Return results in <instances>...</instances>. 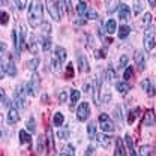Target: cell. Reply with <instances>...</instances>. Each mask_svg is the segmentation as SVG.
Returning <instances> with one entry per match:
<instances>
[{"label":"cell","mask_w":156,"mask_h":156,"mask_svg":"<svg viewBox=\"0 0 156 156\" xmlns=\"http://www.w3.org/2000/svg\"><path fill=\"white\" fill-rule=\"evenodd\" d=\"M44 18V6L41 0H32L30 6H29V12H27V21L32 27H38L42 24Z\"/></svg>","instance_id":"6da1fadb"},{"label":"cell","mask_w":156,"mask_h":156,"mask_svg":"<svg viewBox=\"0 0 156 156\" xmlns=\"http://www.w3.org/2000/svg\"><path fill=\"white\" fill-rule=\"evenodd\" d=\"M29 92L26 90V87H24V84H20L18 87L15 89V96H14V101H15V105H17V108L18 110H24V108H27V95Z\"/></svg>","instance_id":"7a4b0ae2"},{"label":"cell","mask_w":156,"mask_h":156,"mask_svg":"<svg viewBox=\"0 0 156 156\" xmlns=\"http://www.w3.org/2000/svg\"><path fill=\"white\" fill-rule=\"evenodd\" d=\"M26 39H27V29L24 24H20V30H18V42L15 45V53H17V57L20 58L21 51L24 50L26 47Z\"/></svg>","instance_id":"3957f363"},{"label":"cell","mask_w":156,"mask_h":156,"mask_svg":"<svg viewBox=\"0 0 156 156\" xmlns=\"http://www.w3.org/2000/svg\"><path fill=\"white\" fill-rule=\"evenodd\" d=\"M99 128L102 129V132H107V134H111L116 129L114 122L108 117V114H104V113L99 116Z\"/></svg>","instance_id":"277c9868"},{"label":"cell","mask_w":156,"mask_h":156,"mask_svg":"<svg viewBox=\"0 0 156 156\" xmlns=\"http://www.w3.org/2000/svg\"><path fill=\"white\" fill-rule=\"evenodd\" d=\"M39 90H41V78L36 72H33V75L30 77V81L27 84V92L30 96H38Z\"/></svg>","instance_id":"5b68a950"},{"label":"cell","mask_w":156,"mask_h":156,"mask_svg":"<svg viewBox=\"0 0 156 156\" xmlns=\"http://www.w3.org/2000/svg\"><path fill=\"white\" fill-rule=\"evenodd\" d=\"M153 48H155V30L153 27H149L144 32V51L150 53Z\"/></svg>","instance_id":"8992f818"},{"label":"cell","mask_w":156,"mask_h":156,"mask_svg":"<svg viewBox=\"0 0 156 156\" xmlns=\"http://www.w3.org/2000/svg\"><path fill=\"white\" fill-rule=\"evenodd\" d=\"M90 117V105L89 102H81L77 108V120L78 122H87Z\"/></svg>","instance_id":"52a82bcc"},{"label":"cell","mask_w":156,"mask_h":156,"mask_svg":"<svg viewBox=\"0 0 156 156\" xmlns=\"http://www.w3.org/2000/svg\"><path fill=\"white\" fill-rule=\"evenodd\" d=\"M48 11H50V15L54 21H60L62 17V12H60V8H58V0H48Z\"/></svg>","instance_id":"ba28073f"},{"label":"cell","mask_w":156,"mask_h":156,"mask_svg":"<svg viewBox=\"0 0 156 156\" xmlns=\"http://www.w3.org/2000/svg\"><path fill=\"white\" fill-rule=\"evenodd\" d=\"M134 60H135V65L138 66V71L143 72L146 69V51L136 50L135 54H134Z\"/></svg>","instance_id":"9c48e42d"},{"label":"cell","mask_w":156,"mask_h":156,"mask_svg":"<svg viewBox=\"0 0 156 156\" xmlns=\"http://www.w3.org/2000/svg\"><path fill=\"white\" fill-rule=\"evenodd\" d=\"M77 63H78V71H80V72H87V71L90 69L87 57H86L83 53H77Z\"/></svg>","instance_id":"30bf717a"},{"label":"cell","mask_w":156,"mask_h":156,"mask_svg":"<svg viewBox=\"0 0 156 156\" xmlns=\"http://www.w3.org/2000/svg\"><path fill=\"white\" fill-rule=\"evenodd\" d=\"M92 90H93V102L99 107V105H101V98H99V93H101V81H99V78H95V80H93V83H92Z\"/></svg>","instance_id":"8fae6325"},{"label":"cell","mask_w":156,"mask_h":156,"mask_svg":"<svg viewBox=\"0 0 156 156\" xmlns=\"http://www.w3.org/2000/svg\"><path fill=\"white\" fill-rule=\"evenodd\" d=\"M141 87H143V90L146 92V95H149V96H155V93H156L155 86H153V83H152L149 78H146V80L141 81Z\"/></svg>","instance_id":"7c38bea8"},{"label":"cell","mask_w":156,"mask_h":156,"mask_svg":"<svg viewBox=\"0 0 156 156\" xmlns=\"http://www.w3.org/2000/svg\"><path fill=\"white\" fill-rule=\"evenodd\" d=\"M2 66L5 68V72L9 75V77H17V66H15V63L12 62V60H9L6 65H5V60H2Z\"/></svg>","instance_id":"4fadbf2b"},{"label":"cell","mask_w":156,"mask_h":156,"mask_svg":"<svg viewBox=\"0 0 156 156\" xmlns=\"http://www.w3.org/2000/svg\"><path fill=\"white\" fill-rule=\"evenodd\" d=\"M119 17L123 21H128L131 18V8L128 5H125V3H120L119 5Z\"/></svg>","instance_id":"5bb4252c"},{"label":"cell","mask_w":156,"mask_h":156,"mask_svg":"<svg viewBox=\"0 0 156 156\" xmlns=\"http://www.w3.org/2000/svg\"><path fill=\"white\" fill-rule=\"evenodd\" d=\"M18 120H20L18 108H9V111L6 114V122L9 125H15V123H18Z\"/></svg>","instance_id":"9a60e30c"},{"label":"cell","mask_w":156,"mask_h":156,"mask_svg":"<svg viewBox=\"0 0 156 156\" xmlns=\"http://www.w3.org/2000/svg\"><path fill=\"white\" fill-rule=\"evenodd\" d=\"M95 140L98 141V146L102 147V149H108V147L111 146V138L108 135H105V134H99V135H96Z\"/></svg>","instance_id":"2e32d148"},{"label":"cell","mask_w":156,"mask_h":156,"mask_svg":"<svg viewBox=\"0 0 156 156\" xmlns=\"http://www.w3.org/2000/svg\"><path fill=\"white\" fill-rule=\"evenodd\" d=\"M156 122V117H155V113L153 110H147L146 114H144V120H143V125L144 126H153Z\"/></svg>","instance_id":"e0dca14e"},{"label":"cell","mask_w":156,"mask_h":156,"mask_svg":"<svg viewBox=\"0 0 156 156\" xmlns=\"http://www.w3.org/2000/svg\"><path fill=\"white\" fill-rule=\"evenodd\" d=\"M104 77H105V83H107L108 86L114 84V80H116V72H114V69H113V68H107Z\"/></svg>","instance_id":"ac0fdd59"},{"label":"cell","mask_w":156,"mask_h":156,"mask_svg":"<svg viewBox=\"0 0 156 156\" xmlns=\"http://www.w3.org/2000/svg\"><path fill=\"white\" fill-rule=\"evenodd\" d=\"M18 136H20V143L21 144H30L32 143V134H29L26 129H21L18 132Z\"/></svg>","instance_id":"d6986e66"},{"label":"cell","mask_w":156,"mask_h":156,"mask_svg":"<svg viewBox=\"0 0 156 156\" xmlns=\"http://www.w3.org/2000/svg\"><path fill=\"white\" fill-rule=\"evenodd\" d=\"M114 156H126V149L123 147V141L122 138L116 140V150H114Z\"/></svg>","instance_id":"ffe728a7"},{"label":"cell","mask_w":156,"mask_h":156,"mask_svg":"<svg viewBox=\"0 0 156 156\" xmlns=\"http://www.w3.org/2000/svg\"><path fill=\"white\" fill-rule=\"evenodd\" d=\"M123 138H125V143H126V147H128L129 155H131V156H136L135 149H134V141H132V136L129 135V134H126Z\"/></svg>","instance_id":"44dd1931"},{"label":"cell","mask_w":156,"mask_h":156,"mask_svg":"<svg viewBox=\"0 0 156 156\" xmlns=\"http://www.w3.org/2000/svg\"><path fill=\"white\" fill-rule=\"evenodd\" d=\"M87 11H89V6L86 5V2H83V0H80L77 5V12L78 15L81 17V18H86V15H87Z\"/></svg>","instance_id":"7402d4cb"},{"label":"cell","mask_w":156,"mask_h":156,"mask_svg":"<svg viewBox=\"0 0 156 156\" xmlns=\"http://www.w3.org/2000/svg\"><path fill=\"white\" fill-rule=\"evenodd\" d=\"M132 11H134V14H135L136 17L144 11V3H143V0H134V2H132Z\"/></svg>","instance_id":"603a6c76"},{"label":"cell","mask_w":156,"mask_h":156,"mask_svg":"<svg viewBox=\"0 0 156 156\" xmlns=\"http://www.w3.org/2000/svg\"><path fill=\"white\" fill-rule=\"evenodd\" d=\"M54 56L63 63L65 60H66V56H68V53H66V50L63 48V47H56L54 48Z\"/></svg>","instance_id":"cb8c5ba5"},{"label":"cell","mask_w":156,"mask_h":156,"mask_svg":"<svg viewBox=\"0 0 156 156\" xmlns=\"http://www.w3.org/2000/svg\"><path fill=\"white\" fill-rule=\"evenodd\" d=\"M27 42H29V50L32 51V54H38V42H36L35 35H30Z\"/></svg>","instance_id":"d4e9b609"},{"label":"cell","mask_w":156,"mask_h":156,"mask_svg":"<svg viewBox=\"0 0 156 156\" xmlns=\"http://www.w3.org/2000/svg\"><path fill=\"white\" fill-rule=\"evenodd\" d=\"M152 14L150 12H147V14H144V17L141 18V21H140V26L143 27V29H149L150 27V23H152Z\"/></svg>","instance_id":"484cf974"},{"label":"cell","mask_w":156,"mask_h":156,"mask_svg":"<svg viewBox=\"0 0 156 156\" xmlns=\"http://www.w3.org/2000/svg\"><path fill=\"white\" fill-rule=\"evenodd\" d=\"M129 33H131V27H129V26L123 24V26L119 27V38L120 39H126L129 36Z\"/></svg>","instance_id":"4316f807"},{"label":"cell","mask_w":156,"mask_h":156,"mask_svg":"<svg viewBox=\"0 0 156 156\" xmlns=\"http://www.w3.org/2000/svg\"><path fill=\"white\" fill-rule=\"evenodd\" d=\"M60 156H75V149H74V146H72V144H66V146L62 149Z\"/></svg>","instance_id":"83f0119b"},{"label":"cell","mask_w":156,"mask_h":156,"mask_svg":"<svg viewBox=\"0 0 156 156\" xmlns=\"http://www.w3.org/2000/svg\"><path fill=\"white\" fill-rule=\"evenodd\" d=\"M26 128H27V131H29L30 134H35V132H36V122H35V117L33 116L29 117V120H27V123H26Z\"/></svg>","instance_id":"f1b7e54d"},{"label":"cell","mask_w":156,"mask_h":156,"mask_svg":"<svg viewBox=\"0 0 156 156\" xmlns=\"http://www.w3.org/2000/svg\"><path fill=\"white\" fill-rule=\"evenodd\" d=\"M105 30H107V33L113 35V33L117 30V23L114 21V20H108L107 24H105Z\"/></svg>","instance_id":"f546056e"},{"label":"cell","mask_w":156,"mask_h":156,"mask_svg":"<svg viewBox=\"0 0 156 156\" xmlns=\"http://www.w3.org/2000/svg\"><path fill=\"white\" fill-rule=\"evenodd\" d=\"M41 47L44 51H48L51 48V38L50 36H41Z\"/></svg>","instance_id":"4dcf8cb0"},{"label":"cell","mask_w":156,"mask_h":156,"mask_svg":"<svg viewBox=\"0 0 156 156\" xmlns=\"http://www.w3.org/2000/svg\"><path fill=\"white\" fill-rule=\"evenodd\" d=\"M116 89L120 92V93H128L131 86L126 83V81H122V83H116Z\"/></svg>","instance_id":"1f68e13d"},{"label":"cell","mask_w":156,"mask_h":156,"mask_svg":"<svg viewBox=\"0 0 156 156\" xmlns=\"http://www.w3.org/2000/svg\"><path fill=\"white\" fill-rule=\"evenodd\" d=\"M51 33V24L50 23H42L41 26V36H50Z\"/></svg>","instance_id":"d6a6232c"},{"label":"cell","mask_w":156,"mask_h":156,"mask_svg":"<svg viewBox=\"0 0 156 156\" xmlns=\"http://www.w3.org/2000/svg\"><path fill=\"white\" fill-rule=\"evenodd\" d=\"M87 135H89L90 140H95L96 138V128H95V123L93 122H90L87 125Z\"/></svg>","instance_id":"836d02e7"},{"label":"cell","mask_w":156,"mask_h":156,"mask_svg":"<svg viewBox=\"0 0 156 156\" xmlns=\"http://www.w3.org/2000/svg\"><path fill=\"white\" fill-rule=\"evenodd\" d=\"M63 122H65V117H63L62 113H56L53 116V126H62Z\"/></svg>","instance_id":"e575fe53"},{"label":"cell","mask_w":156,"mask_h":156,"mask_svg":"<svg viewBox=\"0 0 156 156\" xmlns=\"http://www.w3.org/2000/svg\"><path fill=\"white\" fill-rule=\"evenodd\" d=\"M38 66H39V58L38 57H35V58H32V60H29V62H27V68H29V71L36 72Z\"/></svg>","instance_id":"d590c367"},{"label":"cell","mask_w":156,"mask_h":156,"mask_svg":"<svg viewBox=\"0 0 156 156\" xmlns=\"http://www.w3.org/2000/svg\"><path fill=\"white\" fill-rule=\"evenodd\" d=\"M45 141H47L45 135L38 136V152L39 153H44V152H45Z\"/></svg>","instance_id":"8d00e7d4"},{"label":"cell","mask_w":156,"mask_h":156,"mask_svg":"<svg viewBox=\"0 0 156 156\" xmlns=\"http://www.w3.org/2000/svg\"><path fill=\"white\" fill-rule=\"evenodd\" d=\"M60 65H62V62L56 56H53V58H51V71L53 72H58L60 71Z\"/></svg>","instance_id":"74e56055"},{"label":"cell","mask_w":156,"mask_h":156,"mask_svg":"<svg viewBox=\"0 0 156 156\" xmlns=\"http://www.w3.org/2000/svg\"><path fill=\"white\" fill-rule=\"evenodd\" d=\"M80 96H81V93H80L78 90H75V89H72V90H71V107H74V105L77 104L78 99H80Z\"/></svg>","instance_id":"f35d334b"},{"label":"cell","mask_w":156,"mask_h":156,"mask_svg":"<svg viewBox=\"0 0 156 156\" xmlns=\"http://www.w3.org/2000/svg\"><path fill=\"white\" fill-rule=\"evenodd\" d=\"M140 111H141L140 108H134V110H132V111L129 113V116H128V123H129V125H132V123L135 122V119L138 117Z\"/></svg>","instance_id":"ab89813d"},{"label":"cell","mask_w":156,"mask_h":156,"mask_svg":"<svg viewBox=\"0 0 156 156\" xmlns=\"http://www.w3.org/2000/svg\"><path fill=\"white\" fill-rule=\"evenodd\" d=\"M113 114H114V119H116L119 123H122V122H123V116H122V108H120V105H116V107H114Z\"/></svg>","instance_id":"60d3db41"},{"label":"cell","mask_w":156,"mask_h":156,"mask_svg":"<svg viewBox=\"0 0 156 156\" xmlns=\"http://www.w3.org/2000/svg\"><path fill=\"white\" fill-rule=\"evenodd\" d=\"M107 5H108V8H107V12H108L110 15H111V14H113L116 9H119V5H117L116 0H111V2H108Z\"/></svg>","instance_id":"b9f144b4"},{"label":"cell","mask_w":156,"mask_h":156,"mask_svg":"<svg viewBox=\"0 0 156 156\" xmlns=\"http://www.w3.org/2000/svg\"><path fill=\"white\" fill-rule=\"evenodd\" d=\"M0 96H2V105H3V107H6V108H12L9 99L5 96V90H3V89H0Z\"/></svg>","instance_id":"7bdbcfd3"},{"label":"cell","mask_w":156,"mask_h":156,"mask_svg":"<svg viewBox=\"0 0 156 156\" xmlns=\"http://www.w3.org/2000/svg\"><path fill=\"white\" fill-rule=\"evenodd\" d=\"M66 80H72L74 78V65L72 63H68V66H66Z\"/></svg>","instance_id":"ee69618b"},{"label":"cell","mask_w":156,"mask_h":156,"mask_svg":"<svg viewBox=\"0 0 156 156\" xmlns=\"http://www.w3.org/2000/svg\"><path fill=\"white\" fill-rule=\"evenodd\" d=\"M132 75H134V68H132V66H128V68L125 69V72H123V78H125V81L131 80Z\"/></svg>","instance_id":"f6af8a7d"},{"label":"cell","mask_w":156,"mask_h":156,"mask_svg":"<svg viewBox=\"0 0 156 156\" xmlns=\"http://www.w3.org/2000/svg\"><path fill=\"white\" fill-rule=\"evenodd\" d=\"M69 135H71L69 129H60L57 132V138H60V140H66V138H69Z\"/></svg>","instance_id":"bcb514c9"},{"label":"cell","mask_w":156,"mask_h":156,"mask_svg":"<svg viewBox=\"0 0 156 156\" xmlns=\"http://www.w3.org/2000/svg\"><path fill=\"white\" fill-rule=\"evenodd\" d=\"M86 18H87V20H98V12L95 11V9H93V8H89Z\"/></svg>","instance_id":"7dc6e473"},{"label":"cell","mask_w":156,"mask_h":156,"mask_svg":"<svg viewBox=\"0 0 156 156\" xmlns=\"http://www.w3.org/2000/svg\"><path fill=\"white\" fill-rule=\"evenodd\" d=\"M140 156H150V146H141L140 147Z\"/></svg>","instance_id":"c3c4849f"},{"label":"cell","mask_w":156,"mask_h":156,"mask_svg":"<svg viewBox=\"0 0 156 156\" xmlns=\"http://www.w3.org/2000/svg\"><path fill=\"white\" fill-rule=\"evenodd\" d=\"M128 62H129L128 56L123 54V56L120 57V62H119V68H128Z\"/></svg>","instance_id":"681fc988"},{"label":"cell","mask_w":156,"mask_h":156,"mask_svg":"<svg viewBox=\"0 0 156 156\" xmlns=\"http://www.w3.org/2000/svg\"><path fill=\"white\" fill-rule=\"evenodd\" d=\"M63 3H65V11L68 14H72V3H71V0H63Z\"/></svg>","instance_id":"f907efd6"},{"label":"cell","mask_w":156,"mask_h":156,"mask_svg":"<svg viewBox=\"0 0 156 156\" xmlns=\"http://www.w3.org/2000/svg\"><path fill=\"white\" fill-rule=\"evenodd\" d=\"M58 101H60L62 104H65V102L68 101V93H66V90H62V92L58 93Z\"/></svg>","instance_id":"816d5d0a"},{"label":"cell","mask_w":156,"mask_h":156,"mask_svg":"<svg viewBox=\"0 0 156 156\" xmlns=\"http://www.w3.org/2000/svg\"><path fill=\"white\" fill-rule=\"evenodd\" d=\"M8 23H9V15H8L5 11H2V26L5 27Z\"/></svg>","instance_id":"f5cc1de1"},{"label":"cell","mask_w":156,"mask_h":156,"mask_svg":"<svg viewBox=\"0 0 156 156\" xmlns=\"http://www.w3.org/2000/svg\"><path fill=\"white\" fill-rule=\"evenodd\" d=\"M27 2H29V0H15V5H17L18 9H24V8L27 6Z\"/></svg>","instance_id":"db71d44e"},{"label":"cell","mask_w":156,"mask_h":156,"mask_svg":"<svg viewBox=\"0 0 156 156\" xmlns=\"http://www.w3.org/2000/svg\"><path fill=\"white\" fill-rule=\"evenodd\" d=\"M95 57L96 58H104L105 57V51H102V50H96V51H95Z\"/></svg>","instance_id":"11a10c76"},{"label":"cell","mask_w":156,"mask_h":156,"mask_svg":"<svg viewBox=\"0 0 156 156\" xmlns=\"http://www.w3.org/2000/svg\"><path fill=\"white\" fill-rule=\"evenodd\" d=\"M93 152H95V149H93L92 146H89V147H87V152L84 153V156H92L93 155Z\"/></svg>","instance_id":"9f6ffc18"},{"label":"cell","mask_w":156,"mask_h":156,"mask_svg":"<svg viewBox=\"0 0 156 156\" xmlns=\"http://www.w3.org/2000/svg\"><path fill=\"white\" fill-rule=\"evenodd\" d=\"M74 23H75V24H78V26H83V24H84L86 21H84V20H75Z\"/></svg>","instance_id":"6f0895ef"},{"label":"cell","mask_w":156,"mask_h":156,"mask_svg":"<svg viewBox=\"0 0 156 156\" xmlns=\"http://www.w3.org/2000/svg\"><path fill=\"white\" fill-rule=\"evenodd\" d=\"M147 2H149V5H150L152 8H155L156 6V0H147Z\"/></svg>","instance_id":"680465c9"},{"label":"cell","mask_w":156,"mask_h":156,"mask_svg":"<svg viewBox=\"0 0 156 156\" xmlns=\"http://www.w3.org/2000/svg\"><path fill=\"white\" fill-rule=\"evenodd\" d=\"M0 45H2V54H5V42L2 41V44H0Z\"/></svg>","instance_id":"91938a15"},{"label":"cell","mask_w":156,"mask_h":156,"mask_svg":"<svg viewBox=\"0 0 156 156\" xmlns=\"http://www.w3.org/2000/svg\"><path fill=\"white\" fill-rule=\"evenodd\" d=\"M8 5V0H2V6H6Z\"/></svg>","instance_id":"94428289"},{"label":"cell","mask_w":156,"mask_h":156,"mask_svg":"<svg viewBox=\"0 0 156 156\" xmlns=\"http://www.w3.org/2000/svg\"><path fill=\"white\" fill-rule=\"evenodd\" d=\"M105 2H107V3H108V2H111V0H105Z\"/></svg>","instance_id":"6125c7cd"},{"label":"cell","mask_w":156,"mask_h":156,"mask_svg":"<svg viewBox=\"0 0 156 156\" xmlns=\"http://www.w3.org/2000/svg\"><path fill=\"white\" fill-rule=\"evenodd\" d=\"M155 58H156V56H155Z\"/></svg>","instance_id":"be15d7a7"}]
</instances>
